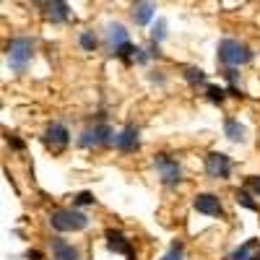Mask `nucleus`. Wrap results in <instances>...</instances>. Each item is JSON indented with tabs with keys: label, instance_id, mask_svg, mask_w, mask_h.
Instances as JSON below:
<instances>
[{
	"label": "nucleus",
	"instance_id": "22",
	"mask_svg": "<svg viewBox=\"0 0 260 260\" xmlns=\"http://www.w3.org/2000/svg\"><path fill=\"white\" fill-rule=\"evenodd\" d=\"M73 206H94V195L91 192H78L76 198H73Z\"/></svg>",
	"mask_w": 260,
	"mask_h": 260
},
{
	"label": "nucleus",
	"instance_id": "12",
	"mask_svg": "<svg viewBox=\"0 0 260 260\" xmlns=\"http://www.w3.org/2000/svg\"><path fill=\"white\" fill-rule=\"evenodd\" d=\"M127 31H125V26H120V24H110L107 26V45H110V50H112V55L122 47V45H127Z\"/></svg>",
	"mask_w": 260,
	"mask_h": 260
},
{
	"label": "nucleus",
	"instance_id": "14",
	"mask_svg": "<svg viewBox=\"0 0 260 260\" xmlns=\"http://www.w3.org/2000/svg\"><path fill=\"white\" fill-rule=\"evenodd\" d=\"M104 237H107V247H110L112 252H122V255H130V252H133V245H130V240H125V234L110 229Z\"/></svg>",
	"mask_w": 260,
	"mask_h": 260
},
{
	"label": "nucleus",
	"instance_id": "3",
	"mask_svg": "<svg viewBox=\"0 0 260 260\" xmlns=\"http://www.w3.org/2000/svg\"><path fill=\"white\" fill-rule=\"evenodd\" d=\"M219 60L226 65V68H240V65H247L252 60V52L247 45L237 39H224L219 45Z\"/></svg>",
	"mask_w": 260,
	"mask_h": 260
},
{
	"label": "nucleus",
	"instance_id": "10",
	"mask_svg": "<svg viewBox=\"0 0 260 260\" xmlns=\"http://www.w3.org/2000/svg\"><path fill=\"white\" fill-rule=\"evenodd\" d=\"M156 13V6H154V0H136L133 3V11H130V16H133V21L138 26H146L151 18H154Z\"/></svg>",
	"mask_w": 260,
	"mask_h": 260
},
{
	"label": "nucleus",
	"instance_id": "16",
	"mask_svg": "<svg viewBox=\"0 0 260 260\" xmlns=\"http://www.w3.org/2000/svg\"><path fill=\"white\" fill-rule=\"evenodd\" d=\"M255 247H257V240H250V242H245L242 247H237L226 260H252V257H255V255H252Z\"/></svg>",
	"mask_w": 260,
	"mask_h": 260
},
{
	"label": "nucleus",
	"instance_id": "8",
	"mask_svg": "<svg viewBox=\"0 0 260 260\" xmlns=\"http://www.w3.org/2000/svg\"><path fill=\"white\" fill-rule=\"evenodd\" d=\"M138 146H141V130L136 125H127L115 136V148L120 154H133V151H138Z\"/></svg>",
	"mask_w": 260,
	"mask_h": 260
},
{
	"label": "nucleus",
	"instance_id": "7",
	"mask_svg": "<svg viewBox=\"0 0 260 260\" xmlns=\"http://www.w3.org/2000/svg\"><path fill=\"white\" fill-rule=\"evenodd\" d=\"M206 175L211 180H226L232 175V159L221 151H211L206 156Z\"/></svg>",
	"mask_w": 260,
	"mask_h": 260
},
{
	"label": "nucleus",
	"instance_id": "25",
	"mask_svg": "<svg viewBox=\"0 0 260 260\" xmlns=\"http://www.w3.org/2000/svg\"><path fill=\"white\" fill-rule=\"evenodd\" d=\"M29 260H42V252L39 250H29Z\"/></svg>",
	"mask_w": 260,
	"mask_h": 260
},
{
	"label": "nucleus",
	"instance_id": "6",
	"mask_svg": "<svg viewBox=\"0 0 260 260\" xmlns=\"http://www.w3.org/2000/svg\"><path fill=\"white\" fill-rule=\"evenodd\" d=\"M42 143H45L52 154H60V151H65V148H68V143H71L68 127L60 125V122H52V125L45 130V136H42Z\"/></svg>",
	"mask_w": 260,
	"mask_h": 260
},
{
	"label": "nucleus",
	"instance_id": "9",
	"mask_svg": "<svg viewBox=\"0 0 260 260\" xmlns=\"http://www.w3.org/2000/svg\"><path fill=\"white\" fill-rule=\"evenodd\" d=\"M192 206H195V211H198V213H206V216H221V213H224L219 195H213V192H201V195H195Z\"/></svg>",
	"mask_w": 260,
	"mask_h": 260
},
{
	"label": "nucleus",
	"instance_id": "11",
	"mask_svg": "<svg viewBox=\"0 0 260 260\" xmlns=\"http://www.w3.org/2000/svg\"><path fill=\"white\" fill-rule=\"evenodd\" d=\"M52 260H81V252L65 240H52Z\"/></svg>",
	"mask_w": 260,
	"mask_h": 260
},
{
	"label": "nucleus",
	"instance_id": "27",
	"mask_svg": "<svg viewBox=\"0 0 260 260\" xmlns=\"http://www.w3.org/2000/svg\"><path fill=\"white\" fill-rule=\"evenodd\" d=\"M127 260H136V255H133V252H130V255H127Z\"/></svg>",
	"mask_w": 260,
	"mask_h": 260
},
{
	"label": "nucleus",
	"instance_id": "28",
	"mask_svg": "<svg viewBox=\"0 0 260 260\" xmlns=\"http://www.w3.org/2000/svg\"><path fill=\"white\" fill-rule=\"evenodd\" d=\"M252 260H260V255H255V257H252Z\"/></svg>",
	"mask_w": 260,
	"mask_h": 260
},
{
	"label": "nucleus",
	"instance_id": "5",
	"mask_svg": "<svg viewBox=\"0 0 260 260\" xmlns=\"http://www.w3.org/2000/svg\"><path fill=\"white\" fill-rule=\"evenodd\" d=\"M156 172H159V180L167 185V187H175L182 182V167L177 164V159H172L169 154H159L156 161H154Z\"/></svg>",
	"mask_w": 260,
	"mask_h": 260
},
{
	"label": "nucleus",
	"instance_id": "13",
	"mask_svg": "<svg viewBox=\"0 0 260 260\" xmlns=\"http://www.w3.org/2000/svg\"><path fill=\"white\" fill-rule=\"evenodd\" d=\"M47 18L52 24H65V21L71 18V8L65 0H50L47 3Z\"/></svg>",
	"mask_w": 260,
	"mask_h": 260
},
{
	"label": "nucleus",
	"instance_id": "21",
	"mask_svg": "<svg viewBox=\"0 0 260 260\" xmlns=\"http://www.w3.org/2000/svg\"><path fill=\"white\" fill-rule=\"evenodd\" d=\"M182 255H185V252H182V245L175 242V245H172V247L161 255V260H182Z\"/></svg>",
	"mask_w": 260,
	"mask_h": 260
},
{
	"label": "nucleus",
	"instance_id": "23",
	"mask_svg": "<svg viewBox=\"0 0 260 260\" xmlns=\"http://www.w3.org/2000/svg\"><path fill=\"white\" fill-rule=\"evenodd\" d=\"M151 37H154V42H156V45H159V42L167 37V24H164V21H159V24L154 26V31H151Z\"/></svg>",
	"mask_w": 260,
	"mask_h": 260
},
{
	"label": "nucleus",
	"instance_id": "26",
	"mask_svg": "<svg viewBox=\"0 0 260 260\" xmlns=\"http://www.w3.org/2000/svg\"><path fill=\"white\" fill-rule=\"evenodd\" d=\"M11 146H13V148H24V143H21L18 138H11Z\"/></svg>",
	"mask_w": 260,
	"mask_h": 260
},
{
	"label": "nucleus",
	"instance_id": "19",
	"mask_svg": "<svg viewBox=\"0 0 260 260\" xmlns=\"http://www.w3.org/2000/svg\"><path fill=\"white\" fill-rule=\"evenodd\" d=\"M237 203L245 206V208H250V211H257V208H260V206L252 201V195H250L247 190H237Z\"/></svg>",
	"mask_w": 260,
	"mask_h": 260
},
{
	"label": "nucleus",
	"instance_id": "2",
	"mask_svg": "<svg viewBox=\"0 0 260 260\" xmlns=\"http://www.w3.org/2000/svg\"><path fill=\"white\" fill-rule=\"evenodd\" d=\"M50 224L57 232H81L89 226V216L81 213L76 206L73 208H55V211H50Z\"/></svg>",
	"mask_w": 260,
	"mask_h": 260
},
{
	"label": "nucleus",
	"instance_id": "17",
	"mask_svg": "<svg viewBox=\"0 0 260 260\" xmlns=\"http://www.w3.org/2000/svg\"><path fill=\"white\" fill-rule=\"evenodd\" d=\"M185 81L190 86H201V83H206V73L201 68H185Z\"/></svg>",
	"mask_w": 260,
	"mask_h": 260
},
{
	"label": "nucleus",
	"instance_id": "1",
	"mask_svg": "<svg viewBox=\"0 0 260 260\" xmlns=\"http://www.w3.org/2000/svg\"><path fill=\"white\" fill-rule=\"evenodd\" d=\"M6 57H8V68L13 73H26L29 62L34 57V42L26 39V37L13 39L11 45H8V50H6Z\"/></svg>",
	"mask_w": 260,
	"mask_h": 260
},
{
	"label": "nucleus",
	"instance_id": "24",
	"mask_svg": "<svg viewBox=\"0 0 260 260\" xmlns=\"http://www.w3.org/2000/svg\"><path fill=\"white\" fill-rule=\"evenodd\" d=\"M247 190L260 198V177H250V180H247Z\"/></svg>",
	"mask_w": 260,
	"mask_h": 260
},
{
	"label": "nucleus",
	"instance_id": "18",
	"mask_svg": "<svg viewBox=\"0 0 260 260\" xmlns=\"http://www.w3.org/2000/svg\"><path fill=\"white\" fill-rule=\"evenodd\" d=\"M78 42H81V50H83V52H94V50H96V45H99L96 37H94V31H83Z\"/></svg>",
	"mask_w": 260,
	"mask_h": 260
},
{
	"label": "nucleus",
	"instance_id": "20",
	"mask_svg": "<svg viewBox=\"0 0 260 260\" xmlns=\"http://www.w3.org/2000/svg\"><path fill=\"white\" fill-rule=\"evenodd\" d=\"M206 96H208V102H213V104H221L224 96H226V91L219 89V86H206Z\"/></svg>",
	"mask_w": 260,
	"mask_h": 260
},
{
	"label": "nucleus",
	"instance_id": "4",
	"mask_svg": "<svg viewBox=\"0 0 260 260\" xmlns=\"http://www.w3.org/2000/svg\"><path fill=\"white\" fill-rule=\"evenodd\" d=\"M115 130L107 125V122H99V125H94V127H86L83 130V136L78 138V143H81V148H102V146H110V143H115Z\"/></svg>",
	"mask_w": 260,
	"mask_h": 260
},
{
	"label": "nucleus",
	"instance_id": "15",
	"mask_svg": "<svg viewBox=\"0 0 260 260\" xmlns=\"http://www.w3.org/2000/svg\"><path fill=\"white\" fill-rule=\"evenodd\" d=\"M224 133L234 143H245V133H247V130H245V125H240L237 120H226L224 122Z\"/></svg>",
	"mask_w": 260,
	"mask_h": 260
}]
</instances>
